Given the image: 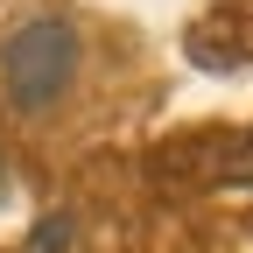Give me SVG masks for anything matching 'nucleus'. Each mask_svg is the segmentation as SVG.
<instances>
[{
	"instance_id": "nucleus-1",
	"label": "nucleus",
	"mask_w": 253,
	"mask_h": 253,
	"mask_svg": "<svg viewBox=\"0 0 253 253\" xmlns=\"http://www.w3.org/2000/svg\"><path fill=\"white\" fill-rule=\"evenodd\" d=\"M78 78V28L63 14H36L7 28L0 42V84H7V106L14 113H49Z\"/></svg>"
},
{
	"instance_id": "nucleus-2",
	"label": "nucleus",
	"mask_w": 253,
	"mask_h": 253,
	"mask_svg": "<svg viewBox=\"0 0 253 253\" xmlns=\"http://www.w3.org/2000/svg\"><path fill=\"white\" fill-rule=\"evenodd\" d=\"M71 246H78L71 211H49V218H36V232H28V246H21V253H71Z\"/></svg>"
},
{
	"instance_id": "nucleus-3",
	"label": "nucleus",
	"mask_w": 253,
	"mask_h": 253,
	"mask_svg": "<svg viewBox=\"0 0 253 253\" xmlns=\"http://www.w3.org/2000/svg\"><path fill=\"white\" fill-rule=\"evenodd\" d=\"M225 183H253V134H246V141L225 155Z\"/></svg>"
},
{
	"instance_id": "nucleus-4",
	"label": "nucleus",
	"mask_w": 253,
	"mask_h": 253,
	"mask_svg": "<svg viewBox=\"0 0 253 253\" xmlns=\"http://www.w3.org/2000/svg\"><path fill=\"white\" fill-rule=\"evenodd\" d=\"M0 190H7V155H0Z\"/></svg>"
}]
</instances>
